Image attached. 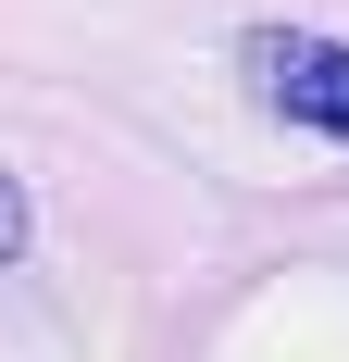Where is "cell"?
Wrapping results in <instances>:
<instances>
[{"mask_svg":"<svg viewBox=\"0 0 349 362\" xmlns=\"http://www.w3.org/2000/svg\"><path fill=\"white\" fill-rule=\"evenodd\" d=\"M25 238H37V225H25V187L0 175V262H25Z\"/></svg>","mask_w":349,"mask_h":362,"instance_id":"obj_2","label":"cell"},{"mask_svg":"<svg viewBox=\"0 0 349 362\" xmlns=\"http://www.w3.org/2000/svg\"><path fill=\"white\" fill-rule=\"evenodd\" d=\"M237 75H249V100L287 112L300 138H337L349 150V37H324V25H249L237 37Z\"/></svg>","mask_w":349,"mask_h":362,"instance_id":"obj_1","label":"cell"}]
</instances>
